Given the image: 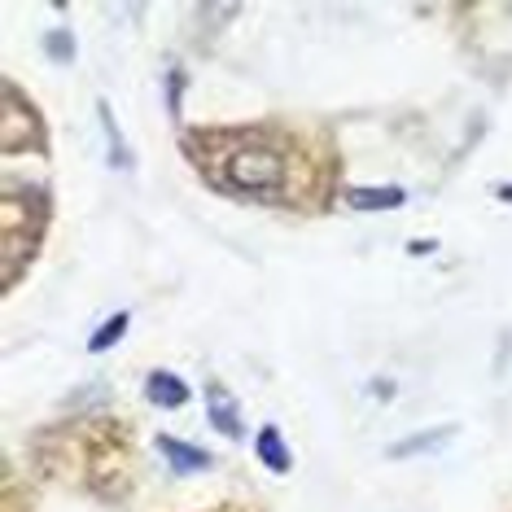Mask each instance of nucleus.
I'll return each mask as SVG.
<instances>
[{
    "instance_id": "39448f33",
    "label": "nucleus",
    "mask_w": 512,
    "mask_h": 512,
    "mask_svg": "<svg viewBox=\"0 0 512 512\" xmlns=\"http://www.w3.org/2000/svg\"><path fill=\"white\" fill-rule=\"evenodd\" d=\"M346 206H355V211H394V206H403V189H346Z\"/></svg>"
},
{
    "instance_id": "1a4fd4ad",
    "label": "nucleus",
    "mask_w": 512,
    "mask_h": 512,
    "mask_svg": "<svg viewBox=\"0 0 512 512\" xmlns=\"http://www.w3.org/2000/svg\"><path fill=\"white\" fill-rule=\"evenodd\" d=\"M123 333H127V311H119V316H110V320H106V324H101V329H97V333H92L88 351H97V355H101V351H110V346H114V342H119V337H123Z\"/></svg>"
},
{
    "instance_id": "20e7f679",
    "label": "nucleus",
    "mask_w": 512,
    "mask_h": 512,
    "mask_svg": "<svg viewBox=\"0 0 512 512\" xmlns=\"http://www.w3.org/2000/svg\"><path fill=\"white\" fill-rule=\"evenodd\" d=\"M158 447L167 451V460H171V469H176V473H202V469H211V456H206V451H197V447H189V442H180V438H162Z\"/></svg>"
},
{
    "instance_id": "0eeeda50",
    "label": "nucleus",
    "mask_w": 512,
    "mask_h": 512,
    "mask_svg": "<svg viewBox=\"0 0 512 512\" xmlns=\"http://www.w3.org/2000/svg\"><path fill=\"white\" fill-rule=\"evenodd\" d=\"M447 438H451V425H438V429H429V434H416V438L394 442V447H390V456H394V460H399V456H416V451L438 447V442H447Z\"/></svg>"
},
{
    "instance_id": "f257e3e1",
    "label": "nucleus",
    "mask_w": 512,
    "mask_h": 512,
    "mask_svg": "<svg viewBox=\"0 0 512 512\" xmlns=\"http://www.w3.org/2000/svg\"><path fill=\"white\" fill-rule=\"evenodd\" d=\"M232 189L250 193V197H276L285 184V158L267 145H241L232 149L228 162H224Z\"/></svg>"
},
{
    "instance_id": "6e6552de",
    "label": "nucleus",
    "mask_w": 512,
    "mask_h": 512,
    "mask_svg": "<svg viewBox=\"0 0 512 512\" xmlns=\"http://www.w3.org/2000/svg\"><path fill=\"white\" fill-rule=\"evenodd\" d=\"M101 123H106V136H110V162L114 167H132V158H127L123 149V132H119V119H114V110L101 101Z\"/></svg>"
},
{
    "instance_id": "423d86ee",
    "label": "nucleus",
    "mask_w": 512,
    "mask_h": 512,
    "mask_svg": "<svg viewBox=\"0 0 512 512\" xmlns=\"http://www.w3.org/2000/svg\"><path fill=\"white\" fill-rule=\"evenodd\" d=\"M259 460H263L272 473H289V464H294V460H289V451H285V438L276 434L272 425L259 429Z\"/></svg>"
},
{
    "instance_id": "7ed1b4c3",
    "label": "nucleus",
    "mask_w": 512,
    "mask_h": 512,
    "mask_svg": "<svg viewBox=\"0 0 512 512\" xmlns=\"http://www.w3.org/2000/svg\"><path fill=\"white\" fill-rule=\"evenodd\" d=\"M145 390H149V403L154 407H184L189 403V386H184L176 372H154V377L145 381Z\"/></svg>"
},
{
    "instance_id": "f03ea898",
    "label": "nucleus",
    "mask_w": 512,
    "mask_h": 512,
    "mask_svg": "<svg viewBox=\"0 0 512 512\" xmlns=\"http://www.w3.org/2000/svg\"><path fill=\"white\" fill-rule=\"evenodd\" d=\"M206 407H211V425H215L224 438H237V434H241L237 403L228 399V390H224V386H211V390H206Z\"/></svg>"
},
{
    "instance_id": "9d476101",
    "label": "nucleus",
    "mask_w": 512,
    "mask_h": 512,
    "mask_svg": "<svg viewBox=\"0 0 512 512\" xmlns=\"http://www.w3.org/2000/svg\"><path fill=\"white\" fill-rule=\"evenodd\" d=\"M49 53H53V57H71V53H75L71 36H66V40H62V36H49Z\"/></svg>"
}]
</instances>
